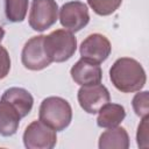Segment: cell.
I'll return each mask as SVG.
<instances>
[{
    "label": "cell",
    "mask_w": 149,
    "mask_h": 149,
    "mask_svg": "<svg viewBox=\"0 0 149 149\" xmlns=\"http://www.w3.org/2000/svg\"><path fill=\"white\" fill-rule=\"evenodd\" d=\"M90 14L87 5L83 1L74 0L65 2L59 9L61 24L71 33H77L87 26Z\"/></svg>",
    "instance_id": "8992f818"
},
{
    "label": "cell",
    "mask_w": 149,
    "mask_h": 149,
    "mask_svg": "<svg viewBox=\"0 0 149 149\" xmlns=\"http://www.w3.org/2000/svg\"><path fill=\"white\" fill-rule=\"evenodd\" d=\"M28 0H5V14L9 22H22L28 12Z\"/></svg>",
    "instance_id": "9a60e30c"
},
{
    "label": "cell",
    "mask_w": 149,
    "mask_h": 149,
    "mask_svg": "<svg viewBox=\"0 0 149 149\" xmlns=\"http://www.w3.org/2000/svg\"><path fill=\"white\" fill-rule=\"evenodd\" d=\"M100 149H128L129 147V136L127 130L123 127H113L107 128L100 136L99 143Z\"/></svg>",
    "instance_id": "7c38bea8"
},
{
    "label": "cell",
    "mask_w": 149,
    "mask_h": 149,
    "mask_svg": "<svg viewBox=\"0 0 149 149\" xmlns=\"http://www.w3.org/2000/svg\"><path fill=\"white\" fill-rule=\"evenodd\" d=\"M1 99L9 102L21 115V118L27 116L34 105V98L26 88L22 87H9L7 88L2 95Z\"/></svg>",
    "instance_id": "8fae6325"
},
{
    "label": "cell",
    "mask_w": 149,
    "mask_h": 149,
    "mask_svg": "<svg viewBox=\"0 0 149 149\" xmlns=\"http://www.w3.org/2000/svg\"><path fill=\"white\" fill-rule=\"evenodd\" d=\"M43 40L44 35H37L33 36L24 43L21 52V62L26 69L40 71L51 64V61L44 51Z\"/></svg>",
    "instance_id": "52a82bcc"
},
{
    "label": "cell",
    "mask_w": 149,
    "mask_h": 149,
    "mask_svg": "<svg viewBox=\"0 0 149 149\" xmlns=\"http://www.w3.org/2000/svg\"><path fill=\"white\" fill-rule=\"evenodd\" d=\"M132 106L137 116L140 118L147 116L149 113V92L142 91L136 93L133 98Z\"/></svg>",
    "instance_id": "e0dca14e"
},
{
    "label": "cell",
    "mask_w": 149,
    "mask_h": 149,
    "mask_svg": "<svg viewBox=\"0 0 149 149\" xmlns=\"http://www.w3.org/2000/svg\"><path fill=\"white\" fill-rule=\"evenodd\" d=\"M122 0H87L88 6L100 16L113 14L121 5Z\"/></svg>",
    "instance_id": "2e32d148"
},
{
    "label": "cell",
    "mask_w": 149,
    "mask_h": 149,
    "mask_svg": "<svg viewBox=\"0 0 149 149\" xmlns=\"http://www.w3.org/2000/svg\"><path fill=\"white\" fill-rule=\"evenodd\" d=\"M40 120L56 132L69 127L72 120V108L68 100L61 97H48L43 99L38 109Z\"/></svg>",
    "instance_id": "7a4b0ae2"
},
{
    "label": "cell",
    "mask_w": 149,
    "mask_h": 149,
    "mask_svg": "<svg viewBox=\"0 0 149 149\" xmlns=\"http://www.w3.org/2000/svg\"><path fill=\"white\" fill-rule=\"evenodd\" d=\"M142 121L140 122L137 127V133H136V140H137V146L140 148H148L149 142H148V121L149 116H143L141 118Z\"/></svg>",
    "instance_id": "ac0fdd59"
},
{
    "label": "cell",
    "mask_w": 149,
    "mask_h": 149,
    "mask_svg": "<svg viewBox=\"0 0 149 149\" xmlns=\"http://www.w3.org/2000/svg\"><path fill=\"white\" fill-rule=\"evenodd\" d=\"M111 51L112 45L109 40L99 33L88 35L79 47L81 58L92 61L98 64L105 62L111 55Z\"/></svg>",
    "instance_id": "9c48e42d"
},
{
    "label": "cell",
    "mask_w": 149,
    "mask_h": 149,
    "mask_svg": "<svg viewBox=\"0 0 149 149\" xmlns=\"http://www.w3.org/2000/svg\"><path fill=\"white\" fill-rule=\"evenodd\" d=\"M43 47L51 63H63L74 55L77 50V38L73 33L66 29H56L44 36Z\"/></svg>",
    "instance_id": "3957f363"
},
{
    "label": "cell",
    "mask_w": 149,
    "mask_h": 149,
    "mask_svg": "<svg viewBox=\"0 0 149 149\" xmlns=\"http://www.w3.org/2000/svg\"><path fill=\"white\" fill-rule=\"evenodd\" d=\"M72 80L80 85H94L99 84L102 79V70L98 63L80 58L70 70Z\"/></svg>",
    "instance_id": "30bf717a"
},
{
    "label": "cell",
    "mask_w": 149,
    "mask_h": 149,
    "mask_svg": "<svg viewBox=\"0 0 149 149\" xmlns=\"http://www.w3.org/2000/svg\"><path fill=\"white\" fill-rule=\"evenodd\" d=\"M57 143L56 130L35 120L27 126L23 133V144L28 149H52Z\"/></svg>",
    "instance_id": "5b68a950"
},
{
    "label": "cell",
    "mask_w": 149,
    "mask_h": 149,
    "mask_svg": "<svg viewBox=\"0 0 149 149\" xmlns=\"http://www.w3.org/2000/svg\"><path fill=\"white\" fill-rule=\"evenodd\" d=\"M58 5L56 0H33L28 22L33 30L44 31L56 23Z\"/></svg>",
    "instance_id": "277c9868"
},
{
    "label": "cell",
    "mask_w": 149,
    "mask_h": 149,
    "mask_svg": "<svg viewBox=\"0 0 149 149\" xmlns=\"http://www.w3.org/2000/svg\"><path fill=\"white\" fill-rule=\"evenodd\" d=\"M21 115L19 112L7 101L0 100V135L12 136L14 135L20 125Z\"/></svg>",
    "instance_id": "5bb4252c"
},
{
    "label": "cell",
    "mask_w": 149,
    "mask_h": 149,
    "mask_svg": "<svg viewBox=\"0 0 149 149\" xmlns=\"http://www.w3.org/2000/svg\"><path fill=\"white\" fill-rule=\"evenodd\" d=\"M10 70V57L5 47L0 44V80L6 78Z\"/></svg>",
    "instance_id": "d6986e66"
},
{
    "label": "cell",
    "mask_w": 149,
    "mask_h": 149,
    "mask_svg": "<svg viewBox=\"0 0 149 149\" xmlns=\"http://www.w3.org/2000/svg\"><path fill=\"white\" fill-rule=\"evenodd\" d=\"M3 37H5V29L0 26V43H1V41H2Z\"/></svg>",
    "instance_id": "ffe728a7"
},
{
    "label": "cell",
    "mask_w": 149,
    "mask_h": 149,
    "mask_svg": "<svg viewBox=\"0 0 149 149\" xmlns=\"http://www.w3.org/2000/svg\"><path fill=\"white\" fill-rule=\"evenodd\" d=\"M109 79L122 93L140 91L147 81V76L140 62L130 57L118 58L109 69Z\"/></svg>",
    "instance_id": "6da1fadb"
},
{
    "label": "cell",
    "mask_w": 149,
    "mask_h": 149,
    "mask_svg": "<svg viewBox=\"0 0 149 149\" xmlns=\"http://www.w3.org/2000/svg\"><path fill=\"white\" fill-rule=\"evenodd\" d=\"M77 98L80 107L84 109V112L88 114L98 113L99 109L111 100L107 87L100 83L94 85L80 86Z\"/></svg>",
    "instance_id": "ba28073f"
},
{
    "label": "cell",
    "mask_w": 149,
    "mask_h": 149,
    "mask_svg": "<svg viewBox=\"0 0 149 149\" xmlns=\"http://www.w3.org/2000/svg\"><path fill=\"white\" fill-rule=\"evenodd\" d=\"M126 118V111L122 105L107 102L98 112L97 125L100 128H113L119 126Z\"/></svg>",
    "instance_id": "4fadbf2b"
}]
</instances>
